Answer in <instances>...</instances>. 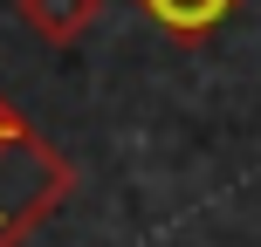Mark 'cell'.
<instances>
[{
	"mask_svg": "<svg viewBox=\"0 0 261 247\" xmlns=\"http://www.w3.org/2000/svg\"><path fill=\"white\" fill-rule=\"evenodd\" d=\"M69 193H76V165L0 96V247L41 234V220H55Z\"/></svg>",
	"mask_w": 261,
	"mask_h": 247,
	"instance_id": "6da1fadb",
	"label": "cell"
},
{
	"mask_svg": "<svg viewBox=\"0 0 261 247\" xmlns=\"http://www.w3.org/2000/svg\"><path fill=\"white\" fill-rule=\"evenodd\" d=\"M21 14L35 21V35H48V41H76L83 28H90L96 0H21Z\"/></svg>",
	"mask_w": 261,
	"mask_h": 247,
	"instance_id": "3957f363",
	"label": "cell"
},
{
	"mask_svg": "<svg viewBox=\"0 0 261 247\" xmlns=\"http://www.w3.org/2000/svg\"><path fill=\"white\" fill-rule=\"evenodd\" d=\"M138 7L151 14L172 41H186V48H193V41H206L213 28H227V14H234L241 0H138Z\"/></svg>",
	"mask_w": 261,
	"mask_h": 247,
	"instance_id": "7a4b0ae2",
	"label": "cell"
}]
</instances>
